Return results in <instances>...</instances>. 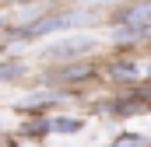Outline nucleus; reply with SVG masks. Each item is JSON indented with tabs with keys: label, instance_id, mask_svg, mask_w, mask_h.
<instances>
[{
	"label": "nucleus",
	"instance_id": "f257e3e1",
	"mask_svg": "<svg viewBox=\"0 0 151 147\" xmlns=\"http://www.w3.org/2000/svg\"><path fill=\"white\" fill-rule=\"evenodd\" d=\"M81 21H84L81 11H60V14H46V18L28 21L25 28H11V35L14 39H42V35H53V32H67Z\"/></svg>",
	"mask_w": 151,
	"mask_h": 147
},
{
	"label": "nucleus",
	"instance_id": "f03ea898",
	"mask_svg": "<svg viewBox=\"0 0 151 147\" xmlns=\"http://www.w3.org/2000/svg\"><path fill=\"white\" fill-rule=\"evenodd\" d=\"M95 49V39H84V35H74V39H63V42H53L46 49V60H74L81 53H91Z\"/></svg>",
	"mask_w": 151,
	"mask_h": 147
},
{
	"label": "nucleus",
	"instance_id": "7ed1b4c3",
	"mask_svg": "<svg viewBox=\"0 0 151 147\" xmlns=\"http://www.w3.org/2000/svg\"><path fill=\"white\" fill-rule=\"evenodd\" d=\"M109 21H113V25H137V21H151V0H137V4L119 7Z\"/></svg>",
	"mask_w": 151,
	"mask_h": 147
},
{
	"label": "nucleus",
	"instance_id": "20e7f679",
	"mask_svg": "<svg viewBox=\"0 0 151 147\" xmlns=\"http://www.w3.org/2000/svg\"><path fill=\"white\" fill-rule=\"evenodd\" d=\"M116 39H151V21H137V25H116Z\"/></svg>",
	"mask_w": 151,
	"mask_h": 147
},
{
	"label": "nucleus",
	"instance_id": "39448f33",
	"mask_svg": "<svg viewBox=\"0 0 151 147\" xmlns=\"http://www.w3.org/2000/svg\"><path fill=\"white\" fill-rule=\"evenodd\" d=\"M49 126H53V133H77V130H84V123L74 119V116H56V119H49Z\"/></svg>",
	"mask_w": 151,
	"mask_h": 147
},
{
	"label": "nucleus",
	"instance_id": "423d86ee",
	"mask_svg": "<svg viewBox=\"0 0 151 147\" xmlns=\"http://www.w3.org/2000/svg\"><path fill=\"white\" fill-rule=\"evenodd\" d=\"M109 74L119 77V81H134V77H137V63H134V60H119V63L109 67Z\"/></svg>",
	"mask_w": 151,
	"mask_h": 147
},
{
	"label": "nucleus",
	"instance_id": "0eeeda50",
	"mask_svg": "<svg viewBox=\"0 0 151 147\" xmlns=\"http://www.w3.org/2000/svg\"><path fill=\"white\" fill-rule=\"evenodd\" d=\"M21 70H25V67H21L18 60H7V63H0V81H18Z\"/></svg>",
	"mask_w": 151,
	"mask_h": 147
},
{
	"label": "nucleus",
	"instance_id": "6e6552de",
	"mask_svg": "<svg viewBox=\"0 0 151 147\" xmlns=\"http://www.w3.org/2000/svg\"><path fill=\"white\" fill-rule=\"evenodd\" d=\"M113 147H144V137L141 133H119L113 140Z\"/></svg>",
	"mask_w": 151,
	"mask_h": 147
},
{
	"label": "nucleus",
	"instance_id": "1a4fd4ad",
	"mask_svg": "<svg viewBox=\"0 0 151 147\" xmlns=\"http://www.w3.org/2000/svg\"><path fill=\"white\" fill-rule=\"evenodd\" d=\"M49 130H53V126H49V119H35V123H28V126H25V133H28V137H46Z\"/></svg>",
	"mask_w": 151,
	"mask_h": 147
},
{
	"label": "nucleus",
	"instance_id": "9d476101",
	"mask_svg": "<svg viewBox=\"0 0 151 147\" xmlns=\"http://www.w3.org/2000/svg\"><path fill=\"white\" fill-rule=\"evenodd\" d=\"M11 4H39V0H11Z\"/></svg>",
	"mask_w": 151,
	"mask_h": 147
}]
</instances>
